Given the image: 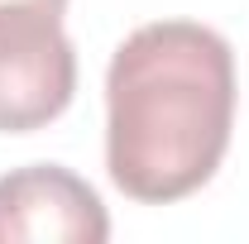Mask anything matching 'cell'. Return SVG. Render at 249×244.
Returning <instances> with one entry per match:
<instances>
[{"mask_svg":"<svg viewBox=\"0 0 249 244\" xmlns=\"http://www.w3.org/2000/svg\"><path fill=\"white\" fill-rule=\"evenodd\" d=\"M235 129V53L216 29L154 19L106 72V173L144 206L182 201L216 177Z\"/></svg>","mask_w":249,"mask_h":244,"instance_id":"6da1fadb","label":"cell"},{"mask_svg":"<svg viewBox=\"0 0 249 244\" xmlns=\"http://www.w3.org/2000/svg\"><path fill=\"white\" fill-rule=\"evenodd\" d=\"M77 91V53L62 19H0V134L53 124Z\"/></svg>","mask_w":249,"mask_h":244,"instance_id":"7a4b0ae2","label":"cell"},{"mask_svg":"<svg viewBox=\"0 0 249 244\" xmlns=\"http://www.w3.org/2000/svg\"><path fill=\"white\" fill-rule=\"evenodd\" d=\"M101 244L110 240V215L91 182L72 168L29 163L0 177V244Z\"/></svg>","mask_w":249,"mask_h":244,"instance_id":"3957f363","label":"cell"},{"mask_svg":"<svg viewBox=\"0 0 249 244\" xmlns=\"http://www.w3.org/2000/svg\"><path fill=\"white\" fill-rule=\"evenodd\" d=\"M67 0H0V19H24V15H53L62 19Z\"/></svg>","mask_w":249,"mask_h":244,"instance_id":"277c9868","label":"cell"}]
</instances>
